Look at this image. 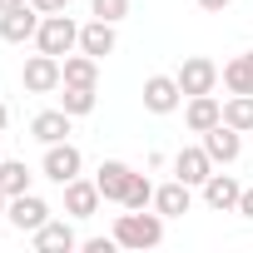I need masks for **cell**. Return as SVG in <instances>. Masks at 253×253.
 Wrapping results in <instances>:
<instances>
[{"label": "cell", "instance_id": "obj_17", "mask_svg": "<svg viewBox=\"0 0 253 253\" xmlns=\"http://www.w3.org/2000/svg\"><path fill=\"white\" fill-rule=\"evenodd\" d=\"M194 184H184V179H174V184H164V189H154V209L164 213V218H184L189 213V204H194V194H189Z\"/></svg>", "mask_w": 253, "mask_h": 253}, {"label": "cell", "instance_id": "obj_3", "mask_svg": "<svg viewBox=\"0 0 253 253\" xmlns=\"http://www.w3.org/2000/svg\"><path fill=\"white\" fill-rule=\"evenodd\" d=\"M20 84L30 89V94H50V89H60L65 84V65L55 60V55H30L25 60V70H20Z\"/></svg>", "mask_w": 253, "mask_h": 253}, {"label": "cell", "instance_id": "obj_5", "mask_svg": "<svg viewBox=\"0 0 253 253\" xmlns=\"http://www.w3.org/2000/svg\"><path fill=\"white\" fill-rule=\"evenodd\" d=\"M80 164H84V154L70 144V139H60V144H45V179H55V184H70V179H80Z\"/></svg>", "mask_w": 253, "mask_h": 253}, {"label": "cell", "instance_id": "obj_15", "mask_svg": "<svg viewBox=\"0 0 253 253\" xmlns=\"http://www.w3.org/2000/svg\"><path fill=\"white\" fill-rule=\"evenodd\" d=\"M70 119H75V114H65V109H40V114L30 119V139H40V144H60V139L70 134Z\"/></svg>", "mask_w": 253, "mask_h": 253}, {"label": "cell", "instance_id": "obj_14", "mask_svg": "<svg viewBox=\"0 0 253 253\" xmlns=\"http://www.w3.org/2000/svg\"><path fill=\"white\" fill-rule=\"evenodd\" d=\"M99 184H89V179H70L65 184V213H75V218H89L94 209H99Z\"/></svg>", "mask_w": 253, "mask_h": 253}, {"label": "cell", "instance_id": "obj_7", "mask_svg": "<svg viewBox=\"0 0 253 253\" xmlns=\"http://www.w3.org/2000/svg\"><path fill=\"white\" fill-rule=\"evenodd\" d=\"M5 218H10L20 233H35L40 223H50V204H45L40 194H15L10 209H5Z\"/></svg>", "mask_w": 253, "mask_h": 253}, {"label": "cell", "instance_id": "obj_26", "mask_svg": "<svg viewBox=\"0 0 253 253\" xmlns=\"http://www.w3.org/2000/svg\"><path fill=\"white\" fill-rule=\"evenodd\" d=\"M114 248H119V243H114V233H109V238H89V243H84V253H114Z\"/></svg>", "mask_w": 253, "mask_h": 253}, {"label": "cell", "instance_id": "obj_19", "mask_svg": "<svg viewBox=\"0 0 253 253\" xmlns=\"http://www.w3.org/2000/svg\"><path fill=\"white\" fill-rule=\"evenodd\" d=\"M60 65H65V84H99V60L94 55L80 50V55H65Z\"/></svg>", "mask_w": 253, "mask_h": 253}, {"label": "cell", "instance_id": "obj_6", "mask_svg": "<svg viewBox=\"0 0 253 253\" xmlns=\"http://www.w3.org/2000/svg\"><path fill=\"white\" fill-rule=\"evenodd\" d=\"M179 99H184V89H179L174 75H149V80H144V109H149V114H174Z\"/></svg>", "mask_w": 253, "mask_h": 253}, {"label": "cell", "instance_id": "obj_16", "mask_svg": "<svg viewBox=\"0 0 253 253\" xmlns=\"http://www.w3.org/2000/svg\"><path fill=\"white\" fill-rule=\"evenodd\" d=\"M129 164H119V159H104L99 164V174H94V184H99V194L109 199V204H124V189H129Z\"/></svg>", "mask_w": 253, "mask_h": 253}, {"label": "cell", "instance_id": "obj_30", "mask_svg": "<svg viewBox=\"0 0 253 253\" xmlns=\"http://www.w3.org/2000/svg\"><path fill=\"white\" fill-rule=\"evenodd\" d=\"M20 5H30V0H0V10H20Z\"/></svg>", "mask_w": 253, "mask_h": 253}, {"label": "cell", "instance_id": "obj_12", "mask_svg": "<svg viewBox=\"0 0 253 253\" xmlns=\"http://www.w3.org/2000/svg\"><path fill=\"white\" fill-rule=\"evenodd\" d=\"M184 119H189V129H194V134H209L213 124H223V104H218L213 94H189Z\"/></svg>", "mask_w": 253, "mask_h": 253}, {"label": "cell", "instance_id": "obj_18", "mask_svg": "<svg viewBox=\"0 0 253 253\" xmlns=\"http://www.w3.org/2000/svg\"><path fill=\"white\" fill-rule=\"evenodd\" d=\"M80 50L94 55V60L114 55V25H109V20H89V25H80Z\"/></svg>", "mask_w": 253, "mask_h": 253}, {"label": "cell", "instance_id": "obj_2", "mask_svg": "<svg viewBox=\"0 0 253 253\" xmlns=\"http://www.w3.org/2000/svg\"><path fill=\"white\" fill-rule=\"evenodd\" d=\"M35 45L45 50V55H55V60H65V55H75L80 50V25L60 10V15H45L40 20V30H35Z\"/></svg>", "mask_w": 253, "mask_h": 253}, {"label": "cell", "instance_id": "obj_8", "mask_svg": "<svg viewBox=\"0 0 253 253\" xmlns=\"http://www.w3.org/2000/svg\"><path fill=\"white\" fill-rule=\"evenodd\" d=\"M40 10L35 5H20V10H0V40H10V45H25V40H35V30H40Z\"/></svg>", "mask_w": 253, "mask_h": 253}, {"label": "cell", "instance_id": "obj_13", "mask_svg": "<svg viewBox=\"0 0 253 253\" xmlns=\"http://www.w3.org/2000/svg\"><path fill=\"white\" fill-rule=\"evenodd\" d=\"M213 174V159H209V149L199 144V149H179L174 154V179H184V184H204Z\"/></svg>", "mask_w": 253, "mask_h": 253}, {"label": "cell", "instance_id": "obj_10", "mask_svg": "<svg viewBox=\"0 0 253 253\" xmlns=\"http://www.w3.org/2000/svg\"><path fill=\"white\" fill-rule=\"evenodd\" d=\"M204 149H209L213 164H233V159L243 154V134L233 129V124H213V129L204 134Z\"/></svg>", "mask_w": 253, "mask_h": 253}, {"label": "cell", "instance_id": "obj_22", "mask_svg": "<svg viewBox=\"0 0 253 253\" xmlns=\"http://www.w3.org/2000/svg\"><path fill=\"white\" fill-rule=\"evenodd\" d=\"M60 89H65V94H60V109H65V114L80 119V114L94 109V84H60Z\"/></svg>", "mask_w": 253, "mask_h": 253}, {"label": "cell", "instance_id": "obj_25", "mask_svg": "<svg viewBox=\"0 0 253 253\" xmlns=\"http://www.w3.org/2000/svg\"><path fill=\"white\" fill-rule=\"evenodd\" d=\"M89 10H94V20H109V25H119L124 15H129V0H89Z\"/></svg>", "mask_w": 253, "mask_h": 253}, {"label": "cell", "instance_id": "obj_9", "mask_svg": "<svg viewBox=\"0 0 253 253\" xmlns=\"http://www.w3.org/2000/svg\"><path fill=\"white\" fill-rule=\"evenodd\" d=\"M238 194H243V184L233 174H209L204 179V204L218 209V213H238Z\"/></svg>", "mask_w": 253, "mask_h": 253}, {"label": "cell", "instance_id": "obj_33", "mask_svg": "<svg viewBox=\"0 0 253 253\" xmlns=\"http://www.w3.org/2000/svg\"><path fill=\"white\" fill-rule=\"evenodd\" d=\"M248 65H253V50H248Z\"/></svg>", "mask_w": 253, "mask_h": 253}, {"label": "cell", "instance_id": "obj_32", "mask_svg": "<svg viewBox=\"0 0 253 253\" xmlns=\"http://www.w3.org/2000/svg\"><path fill=\"white\" fill-rule=\"evenodd\" d=\"M5 209H10V199H5V189H0V213H5Z\"/></svg>", "mask_w": 253, "mask_h": 253}, {"label": "cell", "instance_id": "obj_29", "mask_svg": "<svg viewBox=\"0 0 253 253\" xmlns=\"http://www.w3.org/2000/svg\"><path fill=\"white\" fill-rule=\"evenodd\" d=\"M228 5H233V0H199V10H213V15H218V10H228Z\"/></svg>", "mask_w": 253, "mask_h": 253}, {"label": "cell", "instance_id": "obj_23", "mask_svg": "<svg viewBox=\"0 0 253 253\" xmlns=\"http://www.w3.org/2000/svg\"><path fill=\"white\" fill-rule=\"evenodd\" d=\"M223 124H233L238 134H248V129H253V94H233V99L223 104Z\"/></svg>", "mask_w": 253, "mask_h": 253}, {"label": "cell", "instance_id": "obj_21", "mask_svg": "<svg viewBox=\"0 0 253 253\" xmlns=\"http://www.w3.org/2000/svg\"><path fill=\"white\" fill-rule=\"evenodd\" d=\"M223 84H228V94H253V65H248V55H233L223 65Z\"/></svg>", "mask_w": 253, "mask_h": 253}, {"label": "cell", "instance_id": "obj_27", "mask_svg": "<svg viewBox=\"0 0 253 253\" xmlns=\"http://www.w3.org/2000/svg\"><path fill=\"white\" fill-rule=\"evenodd\" d=\"M30 5H35L40 15H60V10H65V0H30Z\"/></svg>", "mask_w": 253, "mask_h": 253}, {"label": "cell", "instance_id": "obj_4", "mask_svg": "<svg viewBox=\"0 0 253 253\" xmlns=\"http://www.w3.org/2000/svg\"><path fill=\"white\" fill-rule=\"evenodd\" d=\"M218 75H223V70H218L213 60H204V55H189V60L179 65V75H174V80H179V89H184V94H213Z\"/></svg>", "mask_w": 253, "mask_h": 253}, {"label": "cell", "instance_id": "obj_20", "mask_svg": "<svg viewBox=\"0 0 253 253\" xmlns=\"http://www.w3.org/2000/svg\"><path fill=\"white\" fill-rule=\"evenodd\" d=\"M30 169H25V159H0V189H5V199H15V194H30Z\"/></svg>", "mask_w": 253, "mask_h": 253}, {"label": "cell", "instance_id": "obj_1", "mask_svg": "<svg viewBox=\"0 0 253 253\" xmlns=\"http://www.w3.org/2000/svg\"><path fill=\"white\" fill-rule=\"evenodd\" d=\"M114 243H119V248H139V253H144V248H159V243H164V213H159V209H154V213H149V209L119 213V218H114Z\"/></svg>", "mask_w": 253, "mask_h": 253}, {"label": "cell", "instance_id": "obj_28", "mask_svg": "<svg viewBox=\"0 0 253 253\" xmlns=\"http://www.w3.org/2000/svg\"><path fill=\"white\" fill-rule=\"evenodd\" d=\"M238 213H243V218H253V189H243V194H238Z\"/></svg>", "mask_w": 253, "mask_h": 253}, {"label": "cell", "instance_id": "obj_24", "mask_svg": "<svg viewBox=\"0 0 253 253\" xmlns=\"http://www.w3.org/2000/svg\"><path fill=\"white\" fill-rule=\"evenodd\" d=\"M154 204V184L144 174H129V189H124V209H149Z\"/></svg>", "mask_w": 253, "mask_h": 253}, {"label": "cell", "instance_id": "obj_11", "mask_svg": "<svg viewBox=\"0 0 253 253\" xmlns=\"http://www.w3.org/2000/svg\"><path fill=\"white\" fill-rule=\"evenodd\" d=\"M30 243H35L40 253H70V248H80V238H75V228H70V223H60V218H50V223H40V228L30 233Z\"/></svg>", "mask_w": 253, "mask_h": 253}, {"label": "cell", "instance_id": "obj_31", "mask_svg": "<svg viewBox=\"0 0 253 253\" xmlns=\"http://www.w3.org/2000/svg\"><path fill=\"white\" fill-rule=\"evenodd\" d=\"M5 124H10V109H5V104H0V129H5Z\"/></svg>", "mask_w": 253, "mask_h": 253}]
</instances>
